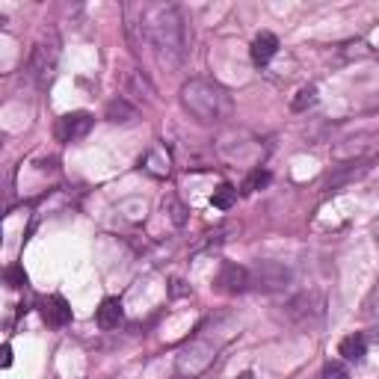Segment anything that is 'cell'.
I'll return each instance as SVG.
<instances>
[{
  "mask_svg": "<svg viewBox=\"0 0 379 379\" xmlns=\"http://www.w3.org/2000/svg\"><path fill=\"white\" fill-rule=\"evenodd\" d=\"M139 21L128 24V33L143 36V45L154 48L158 60L166 65H181L187 57V27L175 4H148L136 9Z\"/></svg>",
  "mask_w": 379,
  "mask_h": 379,
  "instance_id": "1",
  "label": "cell"
},
{
  "mask_svg": "<svg viewBox=\"0 0 379 379\" xmlns=\"http://www.w3.org/2000/svg\"><path fill=\"white\" fill-rule=\"evenodd\" d=\"M181 104H184L187 113L202 124H219V122L231 119V113H234V101H231L229 89H222L214 80L184 83V89H181Z\"/></svg>",
  "mask_w": 379,
  "mask_h": 379,
  "instance_id": "2",
  "label": "cell"
},
{
  "mask_svg": "<svg viewBox=\"0 0 379 379\" xmlns=\"http://www.w3.org/2000/svg\"><path fill=\"white\" fill-rule=\"evenodd\" d=\"M219 349H222V338H217V335H210V332H202V335H195V338L178 353L175 368H178L181 376L195 379V376H202L210 364L217 361Z\"/></svg>",
  "mask_w": 379,
  "mask_h": 379,
  "instance_id": "3",
  "label": "cell"
},
{
  "mask_svg": "<svg viewBox=\"0 0 379 379\" xmlns=\"http://www.w3.org/2000/svg\"><path fill=\"white\" fill-rule=\"evenodd\" d=\"M285 314L293 326L314 329L323 323V314H326V300H323V293H317V290H305L285 305Z\"/></svg>",
  "mask_w": 379,
  "mask_h": 379,
  "instance_id": "4",
  "label": "cell"
},
{
  "mask_svg": "<svg viewBox=\"0 0 379 379\" xmlns=\"http://www.w3.org/2000/svg\"><path fill=\"white\" fill-rule=\"evenodd\" d=\"M288 282H290V273L278 261H255V266L249 270V290L273 293V290H282Z\"/></svg>",
  "mask_w": 379,
  "mask_h": 379,
  "instance_id": "5",
  "label": "cell"
},
{
  "mask_svg": "<svg viewBox=\"0 0 379 379\" xmlns=\"http://www.w3.org/2000/svg\"><path fill=\"white\" fill-rule=\"evenodd\" d=\"M57 57H60V45L57 39L51 41H36L33 53H30V75L36 80V86H48L53 77V68H57Z\"/></svg>",
  "mask_w": 379,
  "mask_h": 379,
  "instance_id": "6",
  "label": "cell"
},
{
  "mask_svg": "<svg viewBox=\"0 0 379 379\" xmlns=\"http://www.w3.org/2000/svg\"><path fill=\"white\" fill-rule=\"evenodd\" d=\"M95 119L86 113V110H75V113H65L57 128H53V134H57L60 143H77V139H83L89 131H92Z\"/></svg>",
  "mask_w": 379,
  "mask_h": 379,
  "instance_id": "7",
  "label": "cell"
},
{
  "mask_svg": "<svg viewBox=\"0 0 379 379\" xmlns=\"http://www.w3.org/2000/svg\"><path fill=\"white\" fill-rule=\"evenodd\" d=\"M217 288L222 293H243L249 290V270L240 264H222V270L217 276Z\"/></svg>",
  "mask_w": 379,
  "mask_h": 379,
  "instance_id": "8",
  "label": "cell"
},
{
  "mask_svg": "<svg viewBox=\"0 0 379 379\" xmlns=\"http://www.w3.org/2000/svg\"><path fill=\"white\" fill-rule=\"evenodd\" d=\"M41 320L48 323L53 329H63L72 323V305H68L60 293H53V297L41 300Z\"/></svg>",
  "mask_w": 379,
  "mask_h": 379,
  "instance_id": "9",
  "label": "cell"
},
{
  "mask_svg": "<svg viewBox=\"0 0 379 379\" xmlns=\"http://www.w3.org/2000/svg\"><path fill=\"white\" fill-rule=\"evenodd\" d=\"M278 53V36L270 30H261L252 41V63L255 65H266Z\"/></svg>",
  "mask_w": 379,
  "mask_h": 379,
  "instance_id": "10",
  "label": "cell"
},
{
  "mask_svg": "<svg viewBox=\"0 0 379 379\" xmlns=\"http://www.w3.org/2000/svg\"><path fill=\"white\" fill-rule=\"evenodd\" d=\"M95 320H98V326H101V329H116L119 323L124 320V308H122V302H119L116 297H107V300L101 302V308H98Z\"/></svg>",
  "mask_w": 379,
  "mask_h": 379,
  "instance_id": "11",
  "label": "cell"
},
{
  "mask_svg": "<svg viewBox=\"0 0 379 379\" xmlns=\"http://www.w3.org/2000/svg\"><path fill=\"white\" fill-rule=\"evenodd\" d=\"M139 119V110L134 104H128V98H113L107 104V122L113 124H131Z\"/></svg>",
  "mask_w": 379,
  "mask_h": 379,
  "instance_id": "12",
  "label": "cell"
},
{
  "mask_svg": "<svg viewBox=\"0 0 379 379\" xmlns=\"http://www.w3.org/2000/svg\"><path fill=\"white\" fill-rule=\"evenodd\" d=\"M338 353H341L347 361H361L364 353H368V338H364L361 332L347 335V338L338 344Z\"/></svg>",
  "mask_w": 379,
  "mask_h": 379,
  "instance_id": "13",
  "label": "cell"
},
{
  "mask_svg": "<svg viewBox=\"0 0 379 379\" xmlns=\"http://www.w3.org/2000/svg\"><path fill=\"white\" fill-rule=\"evenodd\" d=\"M146 169L158 178H166L169 175V154H166L163 148H151L148 158H146Z\"/></svg>",
  "mask_w": 379,
  "mask_h": 379,
  "instance_id": "14",
  "label": "cell"
},
{
  "mask_svg": "<svg viewBox=\"0 0 379 379\" xmlns=\"http://www.w3.org/2000/svg\"><path fill=\"white\" fill-rule=\"evenodd\" d=\"M237 202V187L234 184H219L214 190V195H210V205H214L217 210H231Z\"/></svg>",
  "mask_w": 379,
  "mask_h": 379,
  "instance_id": "15",
  "label": "cell"
},
{
  "mask_svg": "<svg viewBox=\"0 0 379 379\" xmlns=\"http://www.w3.org/2000/svg\"><path fill=\"white\" fill-rule=\"evenodd\" d=\"M364 146H368V136H353V139H347L344 146L335 148V158H341V160H349V158H359V154L364 151Z\"/></svg>",
  "mask_w": 379,
  "mask_h": 379,
  "instance_id": "16",
  "label": "cell"
},
{
  "mask_svg": "<svg viewBox=\"0 0 379 379\" xmlns=\"http://www.w3.org/2000/svg\"><path fill=\"white\" fill-rule=\"evenodd\" d=\"M163 210L169 214V219L175 222V226H184V222H187V207L181 205L175 195H166V199H163Z\"/></svg>",
  "mask_w": 379,
  "mask_h": 379,
  "instance_id": "17",
  "label": "cell"
},
{
  "mask_svg": "<svg viewBox=\"0 0 379 379\" xmlns=\"http://www.w3.org/2000/svg\"><path fill=\"white\" fill-rule=\"evenodd\" d=\"M317 101V86H302L300 92H297V98L290 101V107L297 110V113H302V110H308Z\"/></svg>",
  "mask_w": 379,
  "mask_h": 379,
  "instance_id": "18",
  "label": "cell"
},
{
  "mask_svg": "<svg viewBox=\"0 0 379 379\" xmlns=\"http://www.w3.org/2000/svg\"><path fill=\"white\" fill-rule=\"evenodd\" d=\"M266 184H270V172H266V169H255V172H252L246 181H243V193L249 195V193H255V190H261V187H266Z\"/></svg>",
  "mask_w": 379,
  "mask_h": 379,
  "instance_id": "19",
  "label": "cell"
},
{
  "mask_svg": "<svg viewBox=\"0 0 379 379\" xmlns=\"http://www.w3.org/2000/svg\"><path fill=\"white\" fill-rule=\"evenodd\" d=\"M4 278H6L9 288H27V273H24L21 264H9L6 273H4Z\"/></svg>",
  "mask_w": 379,
  "mask_h": 379,
  "instance_id": "20",
  "label": "cell"
},
{
  "mask_svg": "<svg viewBox=\"0 0 379 379\" xmlns=\"http://www.w3.org/2000/svg\"><path fill=\"white\" fill-rule=\"evenodd\" d=\"M320 379H349V371H347L344 361H326V368H323Z\"/></svg>",
  "mask_w": 379,
  "mask_h": 379,
  "instance_id": "21",
  "label": "cell"
},
{
  "mask_svg": "<svg viewBox=\"0 0 379 379\" xmlns=\"http://www.w3.org/2000/svg\"><path fill=\"white\" fill-rule=\"evenodd\" d=\"M364 311H368L371 317H379V285L373 288V293L368 297V302H364Z\"/></svg>",
  "mask_w": 379,
  "mask_h": 379,
  "instance_id": "22",
  "label": "cell"
},
{
  "mask_svg": "<svg viewBox=\"0 0 379 379\" xmlns=\"http://www.w3.org/2000/svg\"><path fill=\"white\" fill-rule=\"evenodd\" d=\"M0 364H4V368H9V364H12V347L9 344H4V359H0Z\"/></svg>",
  "mask_w": 379,
  "mask_h": 379,
  "instance_id": "23",
  "label": "cell"
},
{
  "mask_svg": "<svg viewBox=\"0 0 379 379\" xmlns=\"http://www.w3.org/2000/svg\"><path fill=\"white\" fill-rule=\"evenodd\" d=\"M172 293H175V297H184V293H187V288H184L181 278H175V282H172Z\"/></svg>",
  "mask_w": 379,
  "mask_h": 379,
  "instance_id": "24",
  "label": "cell"
},
{
  "mask_svg": "<svg viewBox=\"0 0 379 379\" xmlns=\"http://www.w3.org/2000/svg\"><path fill=\"white\" fill-rule=\"evenodd\" d=\"M364 338H368L371 344H379V326H373V329H371L368 335H364Z\"/></svg>",
  "mask_w": 379,
  "mask_h": 379,
  "instance_id": "25",
  "label": "cell"
},
{
  "mask_svg": "<svg viewBox=\"0 0 379 379\" xmlns=\"http://www.w3.org/2000/svg\"><path fill=\"white\" fill-rule=\"evenodd\" d=\"M237 379H255V373H252V371H246V373H240Z\"/></svg>",
  "mask_w": 379,
  "mask_h": 379,
  "instance_id": "26",
  "label": "cell"
}]
</instances>
